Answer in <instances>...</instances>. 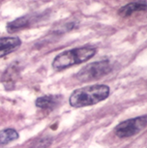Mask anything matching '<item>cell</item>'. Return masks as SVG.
<instances>
[{"instance_id": "cell-8", "label": "cell", "mask_w": 147, "mask_h": 148, "mask_svg": "<svg viewBox=\"0 0 147 148\" xmlns=\"http://www.w3.org/2000/svg\"><path fill=\"white\" fill-rule=\"evenodd\" d=\"M145 2L144 3H142V2H132V3H129L121 7L120 10L118 11V15L121 16L122 18H128L134 13L139 12V11H145Z\"/></svg>"}, {"instance_id": "cell-7", "label": "cell", "mask_w": 147, "mask_h": 148, "mask_svg": "<svg viewBox=\"0 0 147 148\" xmlns=\"http://www.w3.org/2000/svg\"><path fill=\"white\" fill-rule=\"evenodd\" d=\"M62 101V97L59 95H46L39 97L36 100V107L44 110H52L56 108Z\"/></svg>"}, {"instance_id": "cell-3", "label": "cell", "mask_w": 147, "mask_h": 148, "mask_svg": "<svg viewBox=\"0 0 147 148\" xmlns=\"http://www.w3.org/2000/svg\"><path fill=\"white\" fill-rule=\"evenodd\" d=\"M112 71V65L109 60H102L93 62L83 67L76 74V79L79 82H87L99 79L107 76Z\"/></svg>"}, {"instance_id": "cell-1", "label": "cell", "mask_w": 147, "mask_h": 148, "mask_svg": "<svg viewBox=\"0 0 147 148\" xmlns=\"http://www.w3.org/2000/svg\"><path fill=\"white\" fill-rule=\"evenodd\" d=\"M110 89L106 84H94L76 89L71 94L69 103L74 108L93 106L106 100L109 96Z\"/></svg>"}, {"instance_id": "cell-10", "label": "cell", "mask_w": 147, "mask_h": 148, "mask_svg": "<svg viewBox=\"0 0 147 148\" xmlns=\"http://www.w3.org/2000/svg\"><path fill=\"white\" fill-rule=\"evenodd\" d=\"M18 75V70L16 66H10L4 74V84L7 89H12L15 84V77Z\"/></svg>"}, {"instance_id": "cell-9", "label": "cell", "mask_w": 147, "mask_h": 148, "mask_svg": "<svg viewBox=\"0 0 147 148\" xmlns=\"http://www.w3.org/2000/svg\"><path fill=\"white\" fill-rule=\"evenodd\" d=\"M19 138L18 133L15 129L7 128L2 131H0V147L4 146L12 141L16 140Z\"/></svg>"}, {"instance_id": "cell-4", "label": "cell", "mask_w": 147, "mask_h": 148, "mask_svg": "<svg viewBox=\"0 0 147 148\" xmlns=\"http://www.w3.org/2000/svg\"><path fill=\"white\" fill-rule=\"evenodd\" d=\"M147 124L146 115L138 116L135 118L128 119L123 121L114 128V134L118 138H131L144 130Z\"/></svg>"}, {"instance_id": "cell-6", "label": "cell", "mask_w": 147, "mask_h": 148, "mask_svg": "<svg viewBox=\"0 0 147 148\" xmlns=\"http://www.w3.org/2000/svg\"><path fill=\"white\" fill-rule=\"evenodd\" d=\"M35 16L33 15H27L21 16L18 18H16L7 23V31L9 33H15L18 31V30L28 28V27L32 25V23L35 21Z\"/></svg>"}, {"instance_id": "cell-2", "label": "cell", "mask_w": 147, "mask_h": 148, "mask_svg": "<svg viewBox=\"0 0 147 148\" xmlns=\"http://www.w3.org/2000/svg\"><path fill=\"white\" fill-rule=\"evenodd\" d=\"M96 52L97 49L91 47H76L70 51H63L54 58L52 67L57 71H61L71 66L86 62L96 54Z\"/></svg>"}, {"instance_id": "cell-5", "label": "cell", "mask_w": 147, "mask_h": 148, "mask_svg": "<svg viewBox=\"0 0 147 148\" xmlns=\"http://www.w3.org/2000/svg\"><path fill=\"white\" fill-rule=\"evenodd\" d=\"M21 46V40L18 37L0 38V58L16 51Z\"/></svg>"}]
</instances>
